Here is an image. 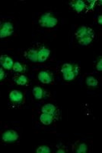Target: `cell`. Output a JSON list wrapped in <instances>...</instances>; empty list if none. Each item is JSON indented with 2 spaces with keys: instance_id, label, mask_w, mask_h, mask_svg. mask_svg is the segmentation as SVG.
<instances>
[{
  "instance_id": "obj_17",
  "label": "cell",
  "mask_w": 102,
  "mask_h": 153,
  "mask_svg": "<svg viewBox=\"0 0 102 153\" xmlns=\"http://www.w3.org/2000/svg\"><path fill=\"white\" fill-rule=\"evenodd\" d=\"M73 68H74V65H72V64L65 63L63 64V65L61 68V72L63 74L66 73V72H69L73 70Z\"/></svg>"
},
{
  "instance_id": "obj_19",
  "label": "cell",
  "mask_w": 102,
  "mask_h": 153,
  "mask_svg": "<svg viewBox=\"0 0 102 153\" xmlns=\"http://www.w3.org/2000/svg\"><path fill=\"white\" fill-rule=\"evenodd\" d=\"M36 152L38 153H50V149L46 146H40L38 147L36 150Z\"/></svg>"
},
{
  "instance_id": "obj_14",
  "label": "cell",
  "mask_w": 102,
  "mask_h": 153,
  "mask_svg": "<svg viewBox=\"0 0 102 153\" xmlns=\"http://www.w3.org/2000/svg\"><path fill=\"white\" fill-rule=\"evenodd\" d=\"M34 96L36 100H42L44 96V91L40 86H35L34 87L33 90H32Z\"/></svg>"
},
{
  "instance_id": "obj_7",
  "label": "cell",
  "mask_w": 102,
  "mask_h": 153,
  "mask_svg": "<svg viewBox=\"0 0 102 153\" xmlns=\"http://www.w3.org/2000/svg\"><path fill=\"white\" fill-rule=\"evenodd\" d=\"M69 5L72 8V9L75 12H82L85 8H86V4L82 0H74V1H71L69 2Z\"/></svg>"
},
{
  "instance_id": "obj_9",
  "label": "cell",
  "mask_w": 102,
  "mask_h": 153,
  "mask_svg": "<svg viewBox=\"0 0 102 153\" xmlns=\"http://www.w3.org/2000/svg\"><path fill=\"white\" fill-rule=\"evenodd\" d=\"M8 97H9L10 101H12V102L20 104L23 101L24 96L22 92H20L19 90H15L10 92Z\"/></svg>"
},
{
  "instance_id": "obj_6",
  "label": "cell",
  "mask_w": 102,
  "mask_h": 153,
  "mask_svg": "<svg viewBox=\"0 0 102 153\" xmlns=\"http://www.w3.org/2000/svg\"><path fill=\"white\" fill-rule=\"evenodd\" d=\"M50 55V50L42 46L38 49V62H44Z\"/></svg>"
},
{
  "instance_id": "obj_1",
  "label": "cell",
  "mask_w": 102,
  "mask_h": 153,
  "mask_svg": "<svg viewBox=\"0 0 102 153\" xmlns=\"http://www.w3.org/2000/svg\"><path fill=\"white\" fill-rule=\"evenodd\" d=\"M75 36L81 46H88L94 39V32L91 27L81 26L76 30Z\"/></svg>"
},
{
  "instance_id": "obj_3",
  "label": "cell",
  "mask_w": 102,
  "mask_h": 153,
  "mask_svg": "<svg viewBox=\"0 0 102 153\" xmlns=\"http://www.w3.org/2000/svg\"><path fill=\"white\" fill-rule=\"evenodd\" d=\"M14 33V26L9 21L0 22V38H5L12 36Z\"/></svg>"
},
{
  "instance_id": "obj_21",
  "label": "cell",
  "mask_w": 102,
  "mask_h": 153,
  "mask_svg": "<svg viewBox=\"0 0 102 153\" xmlns=\"http://www.w3.org/2000/svg\"><path fill=\"white\" fill-rule=\"evenodd\" d=\"M96 69H97L98 71H102V59H99V61L96 64Z\"/></svg>"
},
{
  "instance_id": "obj_16",
  "label": "cell",
  "mask_w": 102,
  "mask_h": 153,
  "mask_svg": "<svg viewBox=\"0 0 102 153\" xmlns=\"http://www.w3.org/2000/svg\"><path fill=\"white\" fill-rule=\"evenodd\" d=\"M86 84L88 86H97L98 84V81L96 78H94V76H89L86 78Z\"/></svg>"
},
{
  "instance_id": "obj_13",
  "label": "cell",
  "mask_w": 102,
  "mask_h": 153,
  "mask_svg": "<svg viewBox=\"0 0 102 153\" xmlns=\"http://www.w3.org/2000/svg\"><path fill=\"white\" fill-rule=\"evenodd\" d=\"M53 120H54V116L49 114L42 113L40 116V121L44 125H50V124L53 123Z\"/></svg>"
},
{
  "instance_id": "obj_24",
  "label": "cell",
  "mask_w": 102,
  "mask_h": 153,
  "mask_svg": "<svg viewBox=\"0 0 102 153\" xmlns=\"http://www.w3.org/2000/svg\"><path fill=\"white\" fill-rule=\"evenodd\" d=\"M64 153V152H66V151H65V150H63V149H59V150H57V151H56V153Z\"/></svg>"
},
{
  "instance_id": "obj_8",
  "label": "cell",
  "mask_w": 102,
  "mask_h": 153,
  "mask_svg": "<svg viewBox=\"0 0 102 153\" xmlns=\"http://www.w3.org/2000/svg\"><path fill=\"white\" fill-rule=\"evenodd\" d=\"M0 65H2L5 69L10 71L11 69H12L14 62L11 57L6 56V55H2L0 56Z\"/></svg>"
},
{
  "instance_id": "obj_12",
  "label": "cell",
  "mask_w": 102,
  "mask_h": 153,
  "mask_svg": "<svg viewBox=\"0 0 102 153\" xmlns=\"http://www.w3.org/2000/svg\"><path fill=\"white\" fill-rule=\"evenodd\" d=\"M41 111L42 113H44V114H49L54 116L56 114V108L54 105L48 103V104L43 105V107L41 108Z\"/></svg>"
},
{
  "instance_id": "obj_2",
  "label": "cell",
  "mask_w": 102,
  "mask_h": 153,
  "mask_svg": "<svg viewBox=\"0 0 102 153\" xmlns=\"http://www.w3.org/2000/svg\"><path fill=\"white\" fill-rule=\"evenodd\" d=\"M38 23L42 27L53 28L57 25L58 20L50 12H45L40 16Z\"/></svg>"
},
{
  "instance_id": "obj_23",
  "label": "cell",
  "mask_w": 102,
  "mask_h": 153,
  "mask_svg": "<svg viewBox=\"0 0 102 153\" xmlns=\"http://www.w3.org/2000/svg\"><path fill=\"white\" fill-rule=\"evenodd\" d=\"M98 22L99 25H101L102 24V16L101 15H99L98 18Z\"/></svg>"
},
{
  "instance_id": "obj_22",
  "label": "cell",
  "mask_w": 102,
  "mask_h": 153,
  "mask_svg": "<svg viewBox=\"0 0 102 153\" xmlns=\"http://www.w3.org/2000/svg\"><path fill=\"white\" fill-rule=\"evenodd\" d=\"M5 76V72L4 71V70L2 68H0V81H2Z\"/></svg>"
},
{
  "instance_id": "obj_11",
  "label": "cell",
  "mask_w": 102,
  "mask_h": 153,
  "mask_svg": "<svg viewBox=\"0 0 102 153\" xmlns=\"http://www.w3.org/2000/svg\"><path fill=\"white\" fill-rule=\"evenodd\" d=\"M79 68L77 65H74V68L72 71L69 72H66V73L63 74V79L65 80H67V81H70V80H74L75 77L79 74Z\"/></svg>"
},
{
  "instance_id": "obj_15",
  "label": "cell",
  "mask_w": 102,
  "mask_h": 153,
  "mask_svg": "<svg viewBox=\"0 0 102 153\" xmlns=\"http://www.w3.org/2000/svg\"><path fill=\"white\" fill-rule=\"evenodd\" d=\"M14 81L19 86H25L28 83V79L25 75H19V76H15L14 77Z\"/></svg>"
},
{
  "instance_id": "obj_4",
  "label": "cell",
  "mask_w": 102,
  "mask_h": 153,
  "mask_svg": "<svg viewBox=\"0 0 102 153\" xmlns=\"http://www.w3.org/2000/svg\"><path fill=\"white\" fill-rule=\"evenodd\" d=\"M38 80L44 84H49L53 81V75L51 72L48 71H40L38 75Z\"/></svg>"
},
{
  "instance_id": "obj_5",
  "label": "cell",
  "mask_w": 102,
  "mask_h": 153,
  "mask_svg": "<svg viewBox=\"0 0 102 153\" xmlns=\"http://www.w3.org/2000/svg\"><path fill=\"white\" fill-rule=\"evenodd\" d=\"M2 139L5 143H12L18 140V134L15 130H8L2 134Z\"/></svg>"
},
{
  "instance_id": "obj_10",
  "label": "cell",
  "mask_w": 102,
  "mask_h": 153,
  "mask_svg": "<svg viewBox=\"0 0 102 153\" xmlns=\"http://www.w3.org/2000/svg\"><path fill=\"white\" fill-rule=\"evenodd\" d=\"M24 56L28 60L32 62H38V49L30 48L24 53Z\"/></svg>"
},
{
  "instance_id": "obj_20",
  "label": "cell",
  "mask_w": 102,
  "mask_h": 153,
  "mask_svg": "<svg viewBox=\"0 0 102 153\" xmlns=\"http://www.w3.org/2000/svg\"><path fill=\"white\" fill-rule=\"evenodd\" d=\"M88 146L86 143H81L76 149V152L77 153H85L87 152Z\"/></svg>"
},
{
  "instance_id": "obj_18",
  "label": "cell",
  "mask_w": 102,
  "mask_h": 153,
  "mask_svg": "<svg viewBox=\"0 0 102 153\" xmlns=\"http://www.w3.org/2000/svg\"><path fill=\"white\" fill-rule=\"evenodd\" d=\"M12 69L15 72H22L24 71V68L23 66L22 65V64L19 63V62H14V65H13V67H12Z\"/></svg>"
}]
</instances>
